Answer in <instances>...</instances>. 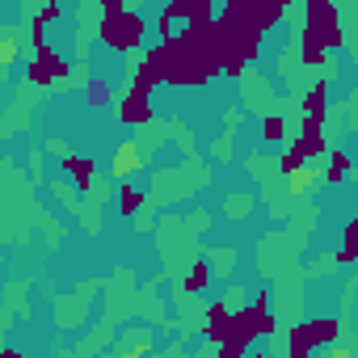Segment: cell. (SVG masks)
Listing matches in <instances>:
<instances>
[{"mask_svg": "<svg viewBox=\"0 0 358 358\" xmlns=\"http://www.w3.org/2000/svg\"><path fill=\"white\" fill-rule=\"evenodd\" d=\"M308 38H316L324 51L329 47H341V26H337V9L333 5H324V0H312L308 5V30H303Z\"/></svg>", "mask_w": 358, "mask_h": 358, "instance_id": "cell-1", "label": "cell"}, {"mask_svg": "<svg viewBox=\"0 0 358 358\" xmlns=\"http://www.w3.org/2000/svg\"><path fill=\"white\" fill-rule=\"evenodd\" d=\"M64 169L72 173V182H76L80 190H89V186H93V160H89V156H68V160H64Z\"/></svg>", "mask_w": 358, "mask_h": 358, "instance_id": "cell-8", "label": "cell"}, {"mask_svg": "<svg viewBox=\"0 0 358 358\" xmlns=\"http://www.w3.org/2000/svg\"><path fill=\"white\" fill-rule=\"evenodd\" d=\"M303 59H308V64H320V59H324V47H320L316 38H308V34H303Z\"/></svg>", "mask_w": 358, "mask_h": 358, "instance_id": "cell-17", "label": "cell"}, {"mask_svg": "<svg viewBox=\"0 0 358 358\" xmlns=\"http://www.w3.org/2000/svg\"><path fill=\"white\" fill-rule=\"evenodd\" d=\"M249 350V337H224L220 341V358H241Z\"/></svg>", "mask_w": 358, "mask_h": 358, "instance_id": "cell-15", "label": "cell"}, {"mask_svg": "<svg viewBox=\"0 0 358 358\" xmlns=\"http://www.w3.org/2000/svg\"><path fill=\"white\" fill-rule=\"evenodd\" d=\"M114 169H118V173H122V177H127V173H131V169H139V152H135V148H131V143H122V148H118V152H114Z\"/></svg>", "mask_w": 358, "mask_h": 358, "instance_id": "cell-11", "label": "cell"}, {"mask_svg": "<svg viewBox=\"0 0 358 358\" xmlns=\"http://www.w3.org/2000/svg\"><path fill=\"white\" fill-rule=\"evenodd\" d=\"M329 358H354V354H350L345 345H337V350H329Z\"/></svg>", "mask_w": 358, "mask_h": 358, "instance_id": "cell-22", "label": "cell"}, {"mask_svg": "<svg viewBox=\"0 0 358 358\" xmlns=\"http://www.w3.org/2000/svg\"><path fill=\"white\" fill-rule=\"evenodd\" d=\"M308 186H312V173H308V169H303V164H299V169H295V173H291V190H295V194H299V190H308Z\"/></svg>", "mask_w": 358, "mask_h": 358, "instance_id": "cell-19", "label": "cell"}, {"mask_svg": "<svg viewBox=\"0 0 358 358\" xmlns=\"http://www.w3.org/2000/svg\"><path fill=\"white\" fill-rule=\"evenodd\" d=\"M262 131H266V139H282V135H287V122H282V118H266Z\"/></svg>", "mask_w": 358, "mask_h": 358, "instance_id": "cell-18", "label": "cell"}, {"mask_svg": "<svg viewBox=\"0 0 358 358\" xmlns=\"http://www.w3.org/2000/svg\"><path fill=\"white\" fill-rule=\"evenodd\" d=\"M308 118H312V122L324 118V85H316V89L308 93Z\"/></svg>", "mask_w": 358, "mask_h": 358, "instance_id": "cell-14", "label": "cell"}, {"mask_svg": "<svg viewBox=\"0 0 358 358\" xmlns=\"http://www.w3.org/2000/svg\"><path fill=\"white\" fill-rule=\"evenodd\" d=\"M253 22H257V30L282 22V5H253Z\"/></svg>", "mask_w": 358, "mask_h": 358, "instance_id": "cell-10", "label": "cell"}, {"mask_svg": "<svg viewBox=\"0 0 358 358\" xmlns=\"http://www.w3.org/2000/svg\"><path fill=\"white\" fill-rule=\"evenodd\" d=\"M350 177V156L345 152H333L329 156V169H324V182H345Z\"/></svg>", "mask_w": 358, "mask_h": 358, "instance_id": "cell-9", "label": "cell"}, {"mask_svg": "<svg viewBox=\"0 0 358 358\" xmlns=\"http://www.w3.org/2000/svg\"><path fill=\"white\" fill-rule=\"evenodd\" d=\"M139 207H143V194H139L135 186H122V190H118V211H122V215H135Z\"/></svg>", "mask_w": 358, "mask_h": 358, "instance_id": "cell-12", "label": "cell"}, {"mask_svg": "<svg viewBox=\"0 0 358 358\" xmlns=\"http://www.w3.org/2000/svg\"><path fill=\"white\" fill-rule=\"evenodd\" d=\"M291 152H295L303 164H308L312 156H320V152H324V135H320V122H312V118H308V122H303V135H295V148H291Z\"/></svg>", "mask_w": 358, "mask_h": 358, "instance_id": "cell-5", "label": "cell"}, {"mask_svg": "<svg viewBox=\"0 0 358 358\" xmlns=\"http://www.w3.org/2000/svg\"><path fill=\"white\" fill-rule=\"evenodd\" d=\"M89 101L101 106V101H106V85H89Z\"/></svg>", "mask_w": 358, "mask_h": 358, "instance_id": "cell-20", "label": "cell"}, {"mask_svg": "<svg viewBox=\"0 0 358 358\" xmlns=\"http://www.w3.org/2000/svg\"><path fill=\"white\" fill-rule=\"evenodd\" d=\"M143 22L135 17V13H118V17H106L101 22V38L114 47V51H135L139 43H143Z\"/></svg>", "mask_w": 358, "mask_h": 358, "instance_id": "cell-2", "label": "cell"}, {"mask_svg": "<svg viewBox=\"0 0 358 358\" xmlns=\"http://www.w3.org/2000/svg\"><path fill=\"white\" fill-rule=\"evenodd\" d=\"M68 68H64V59L51 51V47H43V51H34V64H30V76L38 80V85H51V80H59Z\"/></svg>", "mask_w": 358, "mask_h": 358, "instance_id": "cell-4", "label": "cell"}, {"mask_svg": "<svg viewBox=\"0 0 358 358\" xmlns=\"http://www.w3.org/2000/svg\"><path fill=\"white\" fill-rule=\"evenodd\" d=\"M341 262H358V220L345 224V245H341Z\"/></svg>", "mask_w": 358, "mask_h": 358, "instance_id": "cell-13", "label": "cell"}, {"mask_svg": "<svg viewBox=\"0 0 358 358\" xmlns=\"http://www.w3.org/2000/svg\"><path fill=\"white\" fill-rule=\"evenodd\" d=\"M13 55H17V47L5 38V47H0V59H5V64H13Z\"/></svg>", "mask_w": 358, "mask_h": 358, "instance_id": "cell-21", "label": "cell"}, {"mask_svg": "<svg viewBox=\"0 0 358 358\" xmlns=\"http://www.w3.org/2000/svg\"><path fill=\"white\" fill-rule=\"evenodd\" d=\"M148 93H152V89L135 80V85L127 89V97H122V106H118V118H122V122H148V118H152V106H148Z\"/></svg>", "mask_w": 358, "mask_h": 358, "instance_id": "cell-3", "label": "cell"}, {"mask_svg": "<svg viewBox=\"0 0 358 358\" xmlns=\"http://www.w3.org/2000/svg\"><path fill=\"white\" fill-rule=\"evenodd\" d=\"M211 282V274H207V266H194L190 270V278H186V291H203Z\"/></svg>", "mask_w": 358, "mask_h": 358, "instance_id": "cell-16", "label": "cell"}, {"mask_svg": "<svg viewBox=\"0 0 358 358\" xmlns=\"http://www.w3.org/2000/svg\"><path fill=\"white\" fill-rule=\"evenodd\" d=\"M291 333L308 345H329V341H337V320H308V324H295Z\"/></svg>", "mask_w": 358, "mask_h": 358, "instance_id": "cell-6", "label": "cell"}, {"mask_svg": "<svg viewBox=\"0 0 358 358\" xmlns=\"http://www.w3.org/2000/svg\"><path fill=\"white\" fill-rule=\"evenodd\" d=\"M232 320H236V308H224V303L211 308V312H207V337H211V341H224V337L232 333Z\"/></svg>", "mask_w": 358, "mask_h": 358, "instance_id": "cell-7", "label": "cell"}]
</instances>
